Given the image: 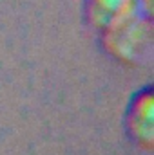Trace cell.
Instances as JSON below:
<instances>
[{
	"label": "cell",
	"instance_id": "6da1fadb",
	"mask_svg": "<svg viewBox=\"0 0 154 155\" xmlns=\"http://www.w3.org/2000/svg\"><path fill=\"white\" fill-rule=\"evenodd\" d=\"M154 96H152V87H145L140 90L127 110V130L129 135L134 139L136 144L143 146L145 150H151L154 143Z\"/></svg>",
	"mask_w": 154,
	"mask_h": 155
},
{
	"label": "cell",
	"instance_id": "7a4b0ae2",
	"mask_svg": "<svg viewBox=\"0 0 154 155\" xmlns=\"http://www.w3.org/2000/svg\"><path fill=\"white\" fill-rule=\"evenodd\" d=\"M89 22L107 33L138 16V0H85Z\"/></svg>",
	"mask_w": 154,
	"mask_h": 155
}]
</instances>
